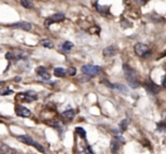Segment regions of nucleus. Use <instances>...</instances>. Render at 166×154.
I'll use <instances>...</instances> for the list:
<instances>
[{
  "instance_id": "obj_1",
  "label": "nucleus",
  "mask_w": 166,
  "mask_h": 154,
  "mask_svg": "<svg viewBox=\"0 0 166 154\" xmlns=\"http://www.w3.org/2000/svg\"><path fill=\"white\" fill-rule=\"evenodd\" d=\"M123 71H124V77H125L128 86H130L131 88H138L139 86H140V82H139V80H138L137 72L132 69L131 66L128 65V64H124V65H123Z\"/></svg>"
},
{
  "instance_id": "obj_2",
  "label": "nucleus",
  "mask_w": 166,
  "mask_h": 154,
  "mask_svg": "<svg viewBox=\"0 0 166 154\" xmlns=\"http://www.w3.org/2000/svg\"><path fill=\"white\" fill-rule=\"evenodd\" d=\"M16 138H17V141H22V143H24V144L31 145V146L35 147L37 150H38V151L42 152V153L44 152L43 146H42L41 144H39V143H37L35 141H33V139H32L31 137H30V136H28V135H21V136H17Z\"/></svg>"
},
{
  "instance_id": "obj_3",
  "label": "nucleus",
  "mask_w": 166,
  "mask_h": 154,
  "mask_svg": "<svg viewBox=\"0 0 166 154\" xmlns=\"http://www.w3.org/2000/svg\"><path fill=\"white\" fill-rule=\"evenodd\" d=\"M82 73L87 74L89 77H96L101 72V67L98 65H92V64H87L82 66Z\"/></svg>"
},
{
  "instance_id": "obj_4",
  "label": "nucleus",
  "mask_w": 166,
  "mask_h": 154,
  "mask_svg": "<svg viewBox=\"0 0 166 154\" xmlns=\"http://www.w3.org/2000/svg\"><path fill=\"white\" fill-rule=\"evenodd\" d=\"M37 94L33 91H26V93H21V94L16 95V99L23 103H32L33 101L37 99Z\"/></svg>"
},
{
  "instance_id": "obj_5",
  "label": "nucleus",
  "mask_w": 166,
  "mask_h": 154,
  "mask_svg": "<svg viewBox=\"0 0 166 154\" xmlns=\"http://www.w3.org/2000/svg\"><path fill=\"white\" fill-rule=\"evenodd\" d=\"M134 51L140 57H148L150 55V50H149L148 46L144 44H141V42L134 45Z\"/></svg>"
},
{
  "instance_id": "obj_6",
  "label": "nucleus",
  "mask_w": 166,
  "mask_h": 154,
  "mask_svg": "<svg viewBox=\"0 0 166 154\" xmlns=\"http://www.w3.org/2000/svg\"><path fill=\"white\" fill-rule=\"evenodd\" d=\"M64 19H65V15H64V14H62V13L55 14V15L49 16V17L46 19V21H44V25L48 28V26H50L51 24H53V23L62 22V21H64Z\"/></svg>"
},
{
  "instance_id": "obj_7",
  "label": "nucleus",
  "mask_w": 166,
  "mask_h": 154,
  "mask_svg": "<svg viewBox=\"0 0 166 154\" xmlns=\"http://www.w3.org/2000/svg\"><path fill=\"white\" fill-rule=\"evenodd\" d=\"M15 112L16 114L18 116H22V118H30L31 116V111L26 109L25 106H23V105H16L15 106Z\"/></svg>"
},
{
  "instance_id": "obj_8",
  "label": "nucleus",
  "mask_w": 166,
  "mask_h": 154,
  "mask_svg": "<svg viewBox=\"0 0 166 154\" xmlns=\"http://www.w3.org/2000/svg\"><path fill=\"white\" fill-rule=\"evenodd\" d=\"M28 57V54L26 53H23V51H8L6 54V58L7 60H10V61H15V60H19V58H26Z\"/></svg>"
},
{
  "instance_id": "obj_9",
  "label": "nucleus",
  "mask_w": 166,
  "mask_h": 154,
  "mask_svg": "<svg viewBox=\"0 0 166 154\" xmlns=\"http://www.w3.org/2000/svg\"><path fill=\"white\" fill-rule=\"evenodd\" d=\"M0 154H21V152L3 143H0Z\"/></svg>"
},
{
  "instance_id": "obj_10",
  "label": "nucleus",
  "mask_w": 166,
  "mask_h": 154,
  "mask_svg": "<svg viewBox=\"0 0 166 154\" xmlns=\"http://www.w3.org/2000/svg\"><path fill=\"white\" fill-rule=\"evenodd\" d=\"M10 28L13 29H22L24 31H31L32 30V24L28 22H17L10 24Z\"/></svg>"
},
{
  "instance_id": "obj_11",
  "label": "nucleus",
  "mask_w": 166,
  "mask_h": 154,
  "mask_svg": "<svg viewBox=\"0 0 166 154\" xmlns=\"http://www.w3.org/2000/svg\"><path fill=\"white\" fill-rule=\"evenodd\" d=\"M35 73H37L39 77H41L43 80H49V79H50V73L48 72V70L46 69V67H43V66L37 67V69H35Z\"/></svg>"
},
{
  "instance_id": "obj_12",
  "label": "nucleus",
  "mask_w": 166,
  "mask_h": 154,
  "mask_svg": "<svg viewBox=\"0 0 166 154\" xmlns=\"http://www.w3.org/2000/svg\"><path fill=\"white\" fill-rule=\"evenodd\" d=\"M144 88L147 89L149 93H151V94H158L159 93V87L157 85H155L153 82H151L150 80L144 83Z\"/></svg>"
},
{
  "instance_id": "obj_13",
  "label": "nucleus",
  "mask_w": 166,
  "mask_h": 154,
  "mask_svg": "<svg viewBox=\"0 0 166 154\" xmlns=\"http://www.w3.org/2000/svg\"><path fill=\"white\" fill-rule=\"evenodd\" d=\"M121 144H122V143L116 138H114L113 141H110V151H112V153L113 154L118 153L119 150H121Z\"/></svg>"
},
{
  "instance_id": "obj_14",
  "label": "nucleus",
  "mask_w": 166,
  "mask_h": 154,
  "mask_svg": "<svg viewBox=\"0 0 166 154\" xmlns=\"http://www.w3.org/2000/svg\"><path fill=\"white\" fill-rule=\"evenodd\" d=\"M74 116H75V111L73 110V109L66 110L62 113V118H63L64 120H66V121H72V120L74 119Z\"/></svg>"
},
{
  "instance_id": "obj_15",
  "label": "nucleus",
  "mask_w": 166,
  "mask_h": 154,
  "mask_svg": "<svg viewBox=\"0 0 166 154\" xmlns=\"http://www.w3.org/2000/svg\"><path fill=\"white\" fill-rule=\"evenodd\" d=\"M116 53H117V48L115 46H108L103 49V56L106 57H112V56H115Z\"/></svg>"
},
{
  "instance_id": "obj_16",
  "label": "nucleus",
  "mask_w": 166,
  "mask_h": 154,
  "mask_svg": "<svg viewBox=\"0 0 166 154\" xmlns=\"http://www.w3.org/2000/svg\"><path fill=\"white\" fill-rule=\"evenodd\" d=\"M46 123L47 125H49L50 127H53V128H57V129H59V128H62L63 127V125L58 121V120H56V119H53V120H49V121H46Z\"/></svg>"
},
{
  "instance_id": "obj_17",
  "label": "nucleus",
  "mask_w": 166,
  "mask_h": 154,
  "mask_svg": "<svg viewBox=\"0 0 166 154\" xmlns=\"http://www.w3.org/2000/svg\"><path fill=\"white\" fill-rule=\"evenodd\" d=\"M53 74H55L56 77L63 78V77H65L66 74H67V72H66V71L63 69V67H56V69L53 70Z\"/></svg>"
},
{
  "instance_id": "obj_18",
  "label": "nucleus",
  "mask_w": 166,
  "mask_h": 154,
  "mask_svg": "<svg viewBox=\"0 0 166 154\" xmlns=\"http://www.w3.org/2000/svg\"><path fill=\"white\" fill-rule=\"evenodd\" d=\"M40 45H41V46H42V47H44V48H49V49L53 48V41H50V40H49V39H42V40H40Z\"/></svg>"
},
{
  "instance_id": "obj_19",
  "label": "nucleus",
  "mask_w": 166,
  "mask_h": 154,
  "mask_svg": "<svg viewBox=\"0 0 166 154\" xmlns=\"http://www.w3.org/2000/svg\"><path fill=\"white\" fill-rule=\"evenodd\" d=\"M75 132H76V135L80 136L81 138H83L85 141L87 139V132H85V130L83 128H81V127H78V128L75 129Z\"/></svg>"
},
{
  "instance_id": "obj_20",
  "label": "nucleus",
  "mask_w": 166,
  "mask_h": 154,
  "mask_svg": "<svg viewBox=\"0 0 166 154\" xmlns=\"http://www.w3.org/2000/svg\"><path fill=\"white\" fill-rule=\"evenodd\" d=\"M128 119H124V120H122L121 122H119V125H118V128H119V130L121 131H125L126 130V128H128Z\"/></svg>"
},
{
  "instance_id": "obj_21",
  "label": "nucleus",
  "mask_w": 166,
  "mask_h": 154,
  "mask_svg": "<svg viewBox=\"0 0 166 154\" xmlns=\"http://www.w3.org/2000/svg\"><path fill=\"white\" fill-rule=\"evenodd\" d=\"M21 3H22V6L24 8H28V9H32L34 7V5H33L31 0H21Z\"/></svg>"
},
{
  "instance_id": "obj_22",
  "label": "nucleus",
  "mask_w": 166,
  "mask_h": 154,
  "mask_svg": "<svg viewBox=\"0 0 166 154\" xmlns=\"http://www.w3.org/2000/svg\"><path fill=\"white\" fill-rule=\"evenodd\" d=\"M80 154H94V153L92 151V148L88 144H85L84 147L82 148V150H80Z\"/></svg>"
},
{
  "instance_id": "obj_23",
  "label": "nucleus",
  "mask_w": 166,
  "mask_h": 154,
  "mask_svg": "<svg viewBox=\"0 0 166 154\" xmlns=\"http://www.w3.org/2000/svg\"><path fill=\"white\" fill-rule=\"evenodd\" d=\"M73 46H74V45H73L71 41H65L63 44V50L65 51V53H68V51L73 48Z\"/></svg>"
},
{
  "instance_id": "obj_24",
  "label": "nucleus",
  "mask_w": 166,
  "mask_h": 154,
  "mask_svg": "<svg viewBox=\"0 0 166 154\" xmlns=\"http://www.w3.org/2000/svg\"><path fill=\"white\" fill-rule=\"evenodd\" d=\"M113 89H118L121 93H123V94H128V89H126L125 86L123 85H118V83H115L114 85V88Z\"/></svg>"
},
{
  "instance_id": "obj_25",
  "label": "nucleus",
  "mask_w": 166,
  "mask_h": 154,
  "mask_svg": "<svg viewBox=\"0 0 166 154\" xmlns=\"http://www.w3.org/2000/svg\"><path fill=\"white\" fill-rule=\"evenodd\" d=\"M66 72H67V74H68V76L73 77V76H75V74H76V69H75V67H69V69L67 70Z\"/></svg>"
},
{
  "instance_id": "obj_26",
  "label": "nucleus",
  "mask_w": 166,
  "mask_h": 154,
  "mask_svg": "<svg viewBox=\"0 0 166 154\" xmlns=\"http://www.w3.org/2000/svg\"><path fill=\"white\" fill-rule=\"evenodd\" d=\"M14 91L12 89H6V91H0V95L1 96H5V95H9V94H13Z\"/></svg>"
},
{
  "instance_id": "obj_27",
  "label": "nucleus",
  "mask_w": 166,
  "mask_h": 154,
  "mask_svg": "<svg viewBox=\"0 0 166 154\" xmlns=\"http://www.w3.org/2000/svg\"><path fill=\"white\" fill-rule=\"evenodd\" d=\"M98 10H99V12H100V13H106L107 10H108V8H107V7H100L99 6V5H98Z\"/></svg>"
},
{
  "instance_id": "obj_28",
  "label": "nucleus",
  "mask_w": 166,
  "mask_h": 154,
  "mask_svg": "<svg viewBox=\"0 0 166 154\" xmlns=\"http://www.w3.org/2000/svg\"><path fill=\"white\" fill-rule=\"evenodd\" d=\"M162 86H163L164 88H166V76L163 77V80H162Z\"/></svg>"
}]
</instances>
